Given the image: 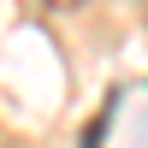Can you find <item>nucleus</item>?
<instances>
[{"label": "nucleus", "mask_w": 148, "mask_h": 148, "mask_svg": "<svg viewBox=\"0 0 148 148\" xmlns=\"http://www.w3.org/2000/svg\"><path fill=\"white\" fill-rule=\"evenodd\" d=\"M142 12H148V0H142Z\"/></svg>", "instance_id": "nucleus-1"}]
</instances>
